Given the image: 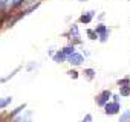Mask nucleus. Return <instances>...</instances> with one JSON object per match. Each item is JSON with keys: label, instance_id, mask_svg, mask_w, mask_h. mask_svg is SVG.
<instances>
[{"label": "nucleus", "instance_id": "obj_16", "mask_svg": "<svg viewBox=\"0 0 130 122\" xmlns=\"http://www.w3.org/2000/svg\"><path fill=\"white\" fill-rule=\"evenodd\" d=\"M69 73H71V76H72V78H78V72H75V70H71Z\"/></svg>", "mask_w": 130, "mask_h": 122}, {"label": "nucleus", "instance_id": "obj_3", "mask_svg": "<svg viewBox=\"0 0 130 122\" xmlns=\"http://www.w3.org/2000/svg\"><path fill=\"white\" fill-rule=\"evenodd\" d=\"M112 96V93L109 92V90H106V92H103L101 93V96L98 98V104L100 105H104V104H107V101H109V98Z\"/></svg>", "mask_w": 130, "mask_h": 122}, {"label": "nucleus", "instance_id": "obj_4", "mask_svg": "<svg viewBox=\"0 0 130 122\" xmlns=\"http://www.w3.org/2000/svg\"><path fill=\"white\" fill-rule=\"evenodd\" d=\"M92 15H93V12H89V14H84V15H81V23H90V20H92Z\"/></svg>", "mask_w": 130, "mask_h": 122}, {"label": "nucleus", "instance_id": "obj_8", "mask_svg": "<svg viewBox=\"0 0 130 122\" xmlns=\"http://www.w3.org/2000/svg\"><path fill=\"white\" fill-rule=\"evenodd\" d=\"M64 56H66V55H64V53H63V52H58V53H57V55H55V56H54V59H55V61H57V63H61V61H63V59H64Z\"/></svg>", "mask_w": 130, "mask_h": 122}, {"label": "nucleus", "instance_id": "obj_9", "mask_svg": "<svg viewBox=\"0 0 130 122\" xmlns=\"http://www.w3.org/2000/svg\"><path fill=\"white\" fill-rule=\"evenodd\" d=\"M22 3H23V0H12L11 6H12V8H19V6H20Z\"/></svg>", "mask_w": 130, "mask_h": 122}, {"label": "nucleus", "instance_id": "obj_6", "mask_svg": "<svg viewBox=\"0 0 130 122\" xmlns=\"http://www.w3.org/2000/svg\"><path fill=\"white\" fill-rule=\"evenodd\" d=\"M130 95V87L128 86H122L121 89V96H128Z\"/></svg>", "mask_w": 130, "mask_h": 122}, {"label": "nucleus", "instance_id": "obj_14", "mask_svg": "<svg viewBox=\"0 0 130 122\" xmlns=\"http://www.w3.org/2000/svg\"><path fill=\"white\" fill-rule=\"evenodd\" d=\"M87 34H89V37H90L92 40H95V38H96V32H93V31H89Z\"/></svg>", "mask_w": 130, "mask_h": 122}, {"label": "nucleus", "instance_id": "obj_7", "mask_svg": "<svg viewBox=\"0 0 130 122\" xmlns=\"http://www.w3.org/2000/svg\"><path fill=\"white\" fill-rule=\"evenodd\" d=\"M63 53L66 55V56H69L71 53H74V46H68V47H64V49H63Z\"/></svg>", "mask_w": 130, "mask_h": 122}, {"label": "nucleus", "instance_id": "obj_2", "mask_svg": "<svg viewBox=\"0 0 130 122\" xmlns=\"http://www.w3.org/2000/svg\"><path fill=\"white\" fill-rule=\"evenodd\" d=\"M106 105V113L107 114H115L118 110H119V104L118 102H113V104H104Z\"/></svg>", "mask_w": 130, "mask_h": 122}, {"label": "nucleus", "instance_id": "obj_15", "mask_svg": "<svg viewBox=\"0 0 130 122\" xmlns=\"http://www.w3.org/2000/svg\"><path fill=\"white\" fill-rule=\"evenodd\" d=\"M83 122H92V116L90 114H86V117L83 119Z\"/></svg>", "mask_w": 130, "mask_h": 122}, {"label": "nucleus", "instance_id": "obj_13", "mask_svg": "<svg viewBox=\"0 0 130 122\" xmlns=\"http://www.w3.org/2000/svg\"><path fill=\"white\" fill-rule=\"evenodd\" d=\"M118 84H119V87H122V86H128L130 81L128 79H121V81H118Z\"/></svg>", "mask_w": 130, "mask_h": 122}, {"label": "nucleus", "instance_id": "obj_5", "mask_svg": "<svg viewBox=\"0 0 130 122\" xmlns=\"http://www.w3.org/2000/svg\"><path fill=\"white\" fill-rule=\"evenodd\" d=\"M106 26L104 25H100L98 28H96V34H101V37H103V40H104V37H106Z\"/></svg>", "mask_w": 130, "mask_h": 122}, {"label": "nucleus", "instance_id": "obj_11", "mask_svg": "<svg viewBox=\"0 0 130 122\" xmlns=\"http://www.w3.org/2000/svg\"><path fill=\"white\" fill-rule=\"evenodd\" d=\"M9 102H11V98H6V99H3V101H0V107H6Z\"/></svg>", "mask_w": 130, "mask_h": 122}, {"label": "nucleus", "instance_id": "obj_18", "mask_svg": "<svg viewBox=\"0 0 130 122\" xmlns=\"http://www.w3.org/2000/svg\"><path fill=\"white\" fill-rule=\"evenodd\" d=\"M8 2V0H0V3H6Z\"/></svg>", "mask_w": 130, "mask_h": 122}, {"label": "nucleus", "instance_id": "obj_17", "mask_svg": "<svg viewBox=\"0 0 130 122\" xmlns=\"http://www.w3.org/2000/svg\"><path fill=\"white\" fill-rule=\"evenodd\" d=\"M86 73H87V76H89V78H92V76H93V70H92V69H87V70H86Z\"/></svg>", "mask_w": 130, "mask_h": 122}, {"label": "nucleus", "instance_id": "obj_10", "mask_svg": "<svg viewBox=\"0 0 130 122\" xmlns=\"http://www.w3.org/2000/svg\"><path fill=\"white\" fill-rule=\"evenodd\" d=\"M127 119H130V111H127V113H124V114L121 116V119H119V122H125Z\"/></svg>", "mask_w": 130, "mask_h": 122}, {"label": "nucleus", "instance_id": "obj_1", "mask_svg": "<svg viewBox=\"0 0 130 122\" xmlns=\"http://www.w3.org/2000/svg\"><path fill=\"white\" fill-rule=\"evenodd\" d=\"M68 59H69V63L71 64H74V66H78V64H81V61H83V56L80 55V53H71L69 56H68Z\"/></svg>", "mask_w": 130, "mask_h": 122}, {"label": "nucleus", "instance_id": "obj_12", "mask_svg": "<svg viewBox=\"0 0 130 122\" xmlns=\"http://www.w3.org/2000/svg\"><path fill=\"white\" fill-rule=\"evenodd\" d=\"M23 108H25V104H23V105H20L19 108H15V110H14V111L11 113V116H15V114H17V113H20V111H22Z\"/></svg>", "mask_w": 130, "mask_h": 122}]
</instances>
